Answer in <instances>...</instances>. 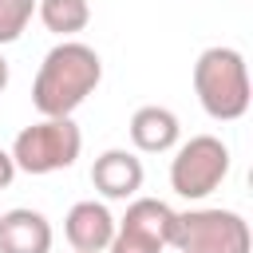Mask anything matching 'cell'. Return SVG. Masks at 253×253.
Masks as SVG:
<instances>
[{
	"mask_svg": "<svg viewBox=\"0 0 253 253\" xmlns=\"http://www.w3.org/2000/svg\"><path fill=\"white\" fill-rule=\"evenodd\" d=\"M99 79H103L99 51L79 40H59L36 71L32 103L43 119H71L75 107H83L87 95L99 87Z\"/></svg>",
	"mask_w": 253,
	"mask_h": 253,
	"instance_id": "6da1fadb",
	"label": "cell"
},
{
	"mask_svg": "<svg viewBox=\"0 0 253 253\" xmlns=\"http://www.w3.org/2000/svg\"><path fill=\"white\" fill-rule=\"evenodd\" d=\"M194 95L202 111L217 123H233L249 111V67L237 47L213 43L194 63Z\"/></svg>",
	"mask_w": 253,
	"mask_h": 253,
	"instance_id": "7a4b0ae2",
	"label": "cell"
},
{
	"mask_svg": "<svg viewBox=\"0 0 253 253\" xmlns=\"http://www.w3.org/2000/svg\"><path fill=\"white\" fill-rule=\"evenodd\" d=\"M83 150V130L75 126V119H40L32 126H24L12 142V162L24 174H55L75 166Z\"/></svg>",
	"mask_w": 253,
	"mask_h": 253,
	"instance_id": "3957f363",
	"label": "cell"
},
{
	"mask_svg": "<svg viewBox=\"0 0 253 253\" xmlns=\"http://www.w3.org/2000/svg\"><path fill=\"white\" fill-rule=\"evenodd\" d=\"M229 174V146L217 134H194L182 146H174L170 158V190L186 202L210 198Z\"/></svg>",
	"mask_w": 253,
	"mask_h": 253,
	"instance_id": "277c9868",
	"label": "cell"
},
{
	"mask_svg": "<svg viewBox=\"0 0 253 253\" xmlns=\"http://www.w3.org/2000/svg\"><path fill=\"white\" fill-rule=\"evenodd\" d=\"M249 221L237 210L206 206L178 213L174 225V249L178 253H249Z\"/></svg>",
	"mask_w": 253,
	"mask_h": 253,
	"instance_id": "5b68a950",
	"label": "cell"
},
{
	"mask_svg": "<svg viewBox=\"0 0 253 253\" xmlns=\"http://www.w3.org/2000/svg\"><path fill=\"white\" fill-rule=\"evenodd\" d=\"M178 213L158 198H130L126 213L115 217V237L107 253H162L174 245Z\"/></svg>",
	"mask_w": 253,
	"mask_h": 253,
	"instance_id": "8992f818",
	"label": "cell"
},
{
	"mask_svg": "<svg viewBox=\"0 0 253 253\" xmlns=\"http://www.w3.org/2000/svg\"><path fill=\"white\" fill-rule=\"evenodd\" d=\"M142 178H146L142 158H138L134 150H126V146L103 150V154L95 158V166H91V186H95L107 202H130V198H138Z\"/></svg>",
	"mask_w": 253,
	"mask_h": 253,
	"instance_id": "52a82bcc",
	"label": "cell"
},
{
	"mask_svg": "<svg viewBox=\"0 0 253 253\" xmlns=\"http://www.w3.org/2000/svg\"><path fill=\"white\" fill-rule=\"evenodd\" d=\"M63 237L75 253H103L115 237V213L95 198L75 202L63 217Z\"/></svg>",
	"mask_w": 253,
	"mask_h": 253,
	"instance_id": "ba28073f",
	"label": "cell"
},
{
	"mask_svg": "<svg viewBox=\"0 0 253 253\" xmlns=\"http://www.w3.org/2000/svg\"><path fill=\"white\" fill-rule=\"evenodd\" d=\"M126 134H130V142H134L138 154H166V150L178 146L182 123H178V115H174L170 107L146 103V107H138V111L130 115Z\"/></svg>",
	"mask_w": 253,
	"mask_h": 253,
	"instance_id": "9c48e42d",
	"label": "cell"
},
{
	"mask_svg": "<svg viewBox=\"0 0 253 253\" xmlns=\"http://www.w3.org/2000/svg\"><path fill=\"white\" fill-rule=\"evenodd\" d=\"M51 221L40 210L16 206L0 213V253H51Z\"/></svg>",
	"mask_w": 253,
	"mask_h": 253,
	"instance_id": "30bf717a",
	"label": "cell"
},
{
	"mask_svg": "<svg viewBox=\"0 0 253 253\" xmlns=\"http://www.w3.org/2000/svg\"><path fill=\"white\" fill-rule=\"evenodd\" d=\"M36 16L51 36L71 40L91 24V4L87 0H36Z\"/></svg>",
	"mask_w": 253,
	"mask_h": 253,
	"instance_id": "8fae6325",
	"label": "cell"
},
{
	"mask_svg": "<svg viewBox=\"0 0 253 253\" xmlns=\"http://www.w3.org/2000/svg\"><path fill=\"white\" fill-rule=\"evenodd\" d=\"M36 16V0H0V47L16 43Z\"/></svg>",
	"mask_w": 253,
	"mask_h": 253,
	"instance_id": "7c38bea8",
	"label": "cell"
},
{
	"mask_svg": "<svg viewBox=\"0 0 253 253\" xmlns=\"http://www.w3.org/2000/svg\"><path fill=\"white\" fill-rule=\"evenodd\" d=\"M16 174H20V170H16L12 154H8L4 146H0V190H4V186H12V178H16Z\"/></svg>",
	"mask_w": 253,
	"mask_h": 253,
	"instance_id": "4fadbf2b",
	"label": "cell"
},
{
	"mask_svg": "<svg viewBox=\"0 0 253 253\" xmlns=\"http://www.w3.org/2000/svg\"><path fill=\"white\" fill-rule=\"evenodd\" d=\"M8 79H12V71H8V59H4V51H0V95H4Z\"/></svg>",
	"mask_w": 253,
	"mask_h": 253,
	"instance_id": "5bb4252c",
	"label": "cell"
}]
</instances>
